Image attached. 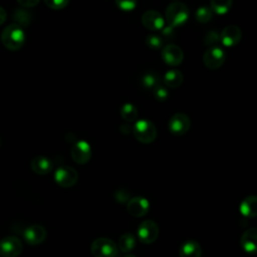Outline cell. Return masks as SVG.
Instances as JSON below:
<instances>
[{
	"instance_id": "1f68e13d",
	"label": "cell",
	"mask_w": 257,
	"mask_h": 257,
	"mask_svg": "<svg viewBox=\"0 0 257 257\" xmlns=\"http://www.w3.org/2000/svg\"><path fill=\"white\" fill-rule=\"evenodd\" d=\"M114 199L116 200V202L118 203H127V201L131 199L130 198V193L124 190V189H120V190H117L115 193H114Z\"/></svg>"
},
{
	"instance_id": "6da1fadb",
	"label": "cell",
	"mask_w": 257,
	"mask_h": 257,
	"mask_svg": "<svg viewBox=\"0 0 257 257\" xmlns=\"http://www.w3.org/2000/svg\"><path fill=\"white\" fill-rule=\"evenodd\" d=\"M2 44L11 51L19 50L25 43V32L16 23L9 24L1 32Z\"/></svg>"
},
{
	"instance_id": "836d02e7",
	"label": "cell",
	"mask_w": 257,
	"mask_h": 257,
	"mask_svg": "<svg viewBox=\"0 0 257 257\" xmlns=\"http://www.w3.org/2000/svg\"><path fill=\"white\" fill-rule=\"evenodd\" d=\"M18 2V4H20L23 7L26 8H30V7H34L38 4V2L40 0H16Z\"/></svg>"
},
{
	"instance_id": "83f0119b",
	"label": "cell",
	"mask_w": 257,
	"mask_h": 257,
	"mask_svg": "<svg viewBox=\"0 0 257 257\" xmlns=\"http://www.w3.org/2000/svg\"><path fill=\"white\" fill-rule=\"evenodd\" d=\"M220 40V34H218L217 31L215 30H210L208 31L205 36H204V44L206 46H209V47H213V46H216V43Z\"/></svg>"
},
{
	"instance_id": "e575fe53",
	"label": "cell",
	"mask_w": 257,
	"mask_h": 257,
	"mask_svg": "<svg viewBox=\"0 0 257 257\" xmlns=\"http://www.w3.org/2000/svg\"><path fill=\"white\" fill-rule=\"evenodd\" d=\"M6 17H7V13H6L5 9L0 6V25H2L5 22Z\"/></svg>"
},
{
	"instance_id": "d6a6232c",
	"label": "cell",
	"mask_w": 257,
	"mask_h": 257,
	"mask_svg": "<svg viewBox=\"0 0 257 257\" xmlns=\"http://www.w3.org/2000/svg\"><path fill=\"white\" fill-rule=\"evenodd\" d=\"M162 35L166 38V39H172L175 35V31H174V27L168 25V26H164V28L162 29Z\"/></svg>"
},
{
	"instance_id": "4dcf8cb0",
	"label": "cell",
	"mask_w": 257,
	"mask_h": 257,
	"mask_svg": "<svg viewBox=\"0 0 257 257\" xmlns=\"http://www.w3.org/2000/svg\"><path fill=\"white\" fill-rule=\"evenodd\" d=\"M44 2L49 8L53 10H60L68 5L69 0H44Z\"/></svg>"
},
{
	"instance_id": "d4e9b609",
	"label": "cell",
	"mask_w": 257,
	"mask_h": 257,
	"mask_svg": "<svg viewBox=\"0 0 257 257\" xmlns=\"http://www.w3.org/2000/svg\"><path fill=\"white\" fill-rule=\"evenodd\" d=\"M141 83L146 88H155L159 85V75L152 71H149L142 76Z\"/></svg>"
},
{
	"instance_id": "2e32d148",
	"label": "cell",
	"mask_w": 257,
	"mask_h": 257,
	"mask_svg": "<svg viewBox=\"0 0 257 257\" xmlns=\"http://www.w3.org/2000/svg\"><path fill=\"white\" fill-rule=\"evenodd\" d=\"M240 244L247 254L257 253V228L251 227L244 231L241 236Z\"/></svg>"
},
{
	"instance_id": "e0dca14e",
	"label": "cell",
	"mask_w": 257,
	"mask_h": 257,
	"mask_svg": "<svg viewBox=\"0 0 257 257\" xmlns=\"http://www.w3.org/2000/svg\"><path fill=\"white\" fill-rule=\"evenodd\" d=\"M31 170L37 175H46L53 170V162L45 156H36L31 161Z\"/></svg>"
},
{
	"instance_id": "5b68a950",
	"label": "cell",
	"mask_w": 257,
	"mask_h": 257,
	"mask_svg": "<svg viewBox=\"0 0 257 257\" xmlns=\"http://www.w3.org/2000/svg\"><path fill=\"white\" fill-rule=\"evenodd\" d=\"M78 174L72 167L60 166L54 172L55 183L62 188H70L76 184Z\"/></svg>"
},
{
	"instance_id": "3957f363",
	"label": "cell",
	"mask_w": 257,
	"mask_h": 257,
	"mask_svg": "<svg viewBox=\"0 0 257 257\" xmlns=\"http://www.w3.org/2000/svg\"><path fill=\"white\" fill-rule=\"evenodd\" d=\"M132 132L136 140L142 144H151L157 138V127L148 119H140L136 121L132 127Z\"/></svg>"
},
{
	"instance_id": "4316f807",
	"label": "cell",
	"mask_w": 257,
	"mask_h": 257,
	"mask_svg": "<svg viewBox=\"0 0 257 257\" xmlns=\"http://www.w3.org/2000/svg\"><path fill=\"white\" fill-rule=\"evenodd\" d=\"M163 38L156 34H151L146 37V44L153 50H158L163 47Z\"/></svg>"
},
{
	"instance_id": "7402d4cb",
	"label": "cell",
	"mask_w": 257,
	"mask_h": 257,
	"mask_svg": "<svg viewBox=\"0 0 257 257\" xmlns=\"http://www.w3.org/2000/svg\"><path fill=\"white\" fill-rule=\"evenodd\" d=\"M232 3L233 0H210V8L216 14L223 15L230 10Z\"/></svg>"
},
{
	"instance_id": "d590c367",
	"label": "cell",
	"mask_w": 257,
	"mask_h": 257,
	"mask_svg": "<svg viewBox=\"0 0 257 257\" xmlns=\"http://www.w3.org/2000/svg\"><path fill=\"white\" fill-rule=\"evenodd\" d=\"M124 257H137L136 255H132V254H127V255H125Z\"/></svg>"
},
{
	"instance_id": "8fae6325",
	"label": "cell",
	"mask_w": 257,
	"mask_h": 257,
	"mask_svg": "<svg viewBox=\"0 0 257 257\" xmlns=\"http://www.w3.org/2000/svg\"><path fill=\"white\" fill-rule=\"evenodd\" d=\"M126 210L133 217H144L149 213L150 202L147 198L142 196H136L131 198L126 204Z\"/></svg>"
},
{
	"instance_id": "d6986e66",
	"label": "cell",
	"mask_w": 257,
	"mask_h": 257,
	"mask_svg": "<svg viewBox=\"0 0 257 257\" xmlns=\"http://www.w3.org/2000/svg\"><path fill=\"white\" fill-rule=\"evenodd\" d=\"M180 257H201L202 248L199 242L196 240H187L185 241L179 250Z\"/></svg>"
},
{
	"instance_id": "ac0fdd59",
	"label": "cell",
	"mask_w": 257,
	"mask_h": 257,
	"mask_svg": "<svg viewBox=\"0 0 257 257\" xmlns=\"http://www.w3.org/2000/svg\"><path fill=\"white\" fill-rule=\"evenodd\" d=\"M239 210L242 216L246 218L257 217V196L251 195L242 200Z\"/></svg>"
},
{
	"instance_id": "8d00e7d4",
	"label": "cell",
	"mask_w": 257,
	"mask_h": 257,
	"mask_svg": "<svg viewBox=\"0 0 257 257\" xmlns=\"http://www.w3.org/2000/svg\"><path fill=\"white\" fill-rule=\"evenodd\" d=\"M174 1H175V2H176V1H178V0H174Z\"/></svg>"
},
{
	"instance_id": "cb8c5ba5",
	"label": "cell",
	"mask_w": 257,
	"mask_h": 257,
	"mask_svg": "<svg viewBox=\"0 0 257 257\" xmlns=\"http://www.w3.org/2000/svg\"><path fill=\"white\" fill-rule=\"evenodd\" d=\"M31 14L29 11L24 9H17L13 13V19L16 21V24L23 28V26H28L31 21Z\"/></svg>"
},
{
	"instance_id": "277c9868",
	"label": "cell",
	"mask_w": 257,
	"mask_h": 257,
	"mask_svg": "<svg viewBox=\"0 0 257 257\" xmlns=\"http://www.w3.org/2000/svg\"><path fill=\"white\" fill-rule=\"evenodd\" d=\"M90 251L94 257H116L118 247L111 239L100 237L91 243Z\"/></svg>"
},
{
	"instance_id": "4fadbf2b",
	"label": "cell",
	"mask_w": 257,
	"mask_h": 257,
	"mask_svg": "<svg viewBox=\"0 0 257 257\" xmlns=\"http://www.w3.org/2000/svg\"><path fill=\"white\" fill-rule=\"evenodd\" d=\"M162 59L170 66H178L183 62L184 53L176 44H167L162 49Z\"/></svg>"
},
{
	"instance_id": "f546056e",
	"label": "cell",
	"mask_w": 257,
	"mask_h": 257,
	"mask_svg": "<svg viewBox=\"0 0 257 257\" xmlns=\"http://www.w3.org/2000/svg\"><path fill=\"white\" fill-rule=\"evenodd\" d=\"M154 96L159 101H165L169 97V91L166 87L158 85L154 88Z\"/></svg>"
},
{
	"instance_id": "44dd1931",
	"label": "cell",
	"mask_w": 257,
	"mask_h": 257,
	"mask_svg": "<svg viewBox=\"0 0 257 257\" xmlns=\"http://www.w3.org/2000/svg\"><path fill=\"white\" fill-rule=\"evenodd\" d=\"M136 237L132 233L122 234L117 242L118 249L123 253H128L136 247Z\"/></svg>"
},
{
	"instance_id": "52a82bcc",
	"label": "cell",
	"mask_w": 257,
	"mask_h": 257,
	"mask_svg": "<svg viewBox=\"0 0 257 257\" xmlns=\"http://www.w3.org/2000/svg\"><path fill=\"white\" fill-rule=\"evenodd\" d=\"M226 60L225 51L219 46L209 47L204 55H203V62L205 66L209 69H218L220 68Z\"/></svg>"
},
{
	"instance_id": "74e56055",
	"label": "cell",
	"mask_w": 257,
	"mask_h": 257,
	"mask_svg": "<svg viewBox=\"0 0 257 257\" xmlns=\"http://www.w3.org/2000/svg\"><path fill=\"white\" fill-rule=\"evenodd\" d=\"M0 144H1V139H0Z\"/></svg>"
},
{
	"instance_id": "9a60e30c",
	"label": "cell",
	"mask_w": 257,
	"mask_h": 257,
	"mask_svg": "<svg viewBox=\"0 0 257 257\" xmlns=\"http://www.w3.org/2000/svg\"><path fill=\"white\" fill-rule=\"evenodd\" d=\"M242 38V31L240 27L236 25H228L226 26L221 34H220V41L224 46L232 47L237 45Z\"/></svg>"
},
{
	"instance_id": "484cf974",
	"label": "cell",
	"mask_w": 257,
	"mask_h": 257,
	"mask_svg": "<svg viewBox=\"0 0 257 257\" xmlns=\"http://www.w3.org/2000/svg\"><path fill=\"white\" fill-rule=\"evenodd\" d=\"M195 17L200 23H207L213 17V11L207 6H201L196 10Z\"/></svg>"
},
{
	"instance_id": "f1b7e54d",
	"label": "cell",
	"mask_w": 257,
	"mask_h": 257,
	"mask_svg": "<svg viewBox=\"0 0 257 257\" xmlns=\"http://www.w3.org/2000/svg\"><path fill=\"white\" fill-rule=\"evenodd\" d=\"M115 5L124 12L133 11L137 6V0H114Z\"/></svg>"
},
{
	"instance_id": "7c38bea8",
	"label": "cell",
	"mask_w": 257,
	"mask_h": 257,
	"mask_svg": "<svg viewBox=\"0 0 257 257\" xmlns=\"http://www.w3.org/2000/svg\"><path fill=\"white\" fill-rule=\"evenodd\" d=\"M46 230L39 224H32L27 226L23 231V239L29 245L41 244L46 238Z\"/></svg>"
},
{
	"instance_id": "603a6c76",
	"label": "cell",
	"mask_w": 257,
	"mask_h": 257,
	"mask_svg": "<svg viewBox=\"0 0 257 257\" xmlns=\"http://www.w3.org/2000/svg\"><path fill=\"white\" fill-rule=\"evenodd\" d=\"M120 116L126 122L135 121L138 117V109L133 103H124L120 108Z\"/></svg>"
},
{
	"instance_id": "5bb4252c",
	"label": "cell",
	"mask_w": 257,
	"mask_h": 257,
	"mask_svg": "<svg viewBox=\"0 0 257 257\" xmlns=\"http://www.w3.org/2000/svg\"><path fill=\"white\" fill-rule=\"evenodd\" d=\"M142 23L149 30H162L165 26V19L158 11L147 10L142 15Z\"/></svg>"
},
{
	"instance_id": "ba28073f",
	"label": "cell",
	"mask_w": 257,
	"mask_h": 257,
	"mask_svg": "<svg viewBox=\"0 0 257 257\" xmlns=\"http://www.w3.org/2000/svg\"><path fill=\"white\" fill-rule=\"evenodd\" d=\"M22 249V242L15 236H6L0 240V255L2 257H18Z\"/></svg>"
},
{
	"instance_id": "30bf717a",
	"label": "cell",
	"mask_w": 257,
	"mask_h": 257,
	"mask_svg": "<svg viewBox=\"0 0 257 257\" xmlns=\"http://www.w3.org/2000/svg\"><path fill=\"white\" fill-rule=\"evenodd\" d=\"M70 155H71L72 160L76 164L84 165V164L88 163V161L91 158L90 145L84 140L77 141L73 144L71 151H70Z\"/></svg>"
},
{
	"instance_id": "ffe728a7",
	"label": "cell",
	"mask_w": 257,
	"mask_h": 257,
	"mask_svg": "<svg viewBox=\"0 0 257 257\" xmlns=\"http://www.w3.org/2000/svg\"><path fill=\"white\" fill-rule=\"evenodd\" d=\"M183 73L178 69H170L164 75L165 85L170 88H177L183 83Z\"/></svg>"
},
{
	"instance_id": "8992f818",
	"label": "cell",
	"mask_w": 257,
	"mask_h": 257,
	"mask_svg": "<svg viewBox=\"0 0 257 257\" xmlns=\"http://www.w3.org/2000/svg\"><path fill=\"white\" fill-rule=\"evenodd\" d=\"M138 238L144 244L154 243L159 236V226L153 220H145L138 227Z\"/></svg>"
},
{
	"instance_id": "7a4b0ae2",
	"label": "cell",
	"mask_w": 257,
	"mask_h": 257,
	"mask_svg": "<svg viewBox=\"0 0 257 257\" xmlns=\"http://www.w3.org/2000/svg\"><path fill=\"white\" fill-rule=\"evenodd\" d=\"M189 8L183 2H173L171 3L165 12V17L168 22V25L176 28L183 25L189 18Z\"/></svg>"
},
{
	"instance_id": "9c48e42d",
	"label": "cell",
	"mask_w": 257,
	"mask_h": 257,
	"mask_svg": "<svg viewBox=\"0 0 257 257\" xmlns=\"http://www.w3.org/2000/svg\"><path fill=\"white\" fill-rule=\"evenodd\" d=\"M168 126L173 135L183 136L190 130L191 119L186 113L177 112L171 116Z\"/></svg>"
}]
</instances>
